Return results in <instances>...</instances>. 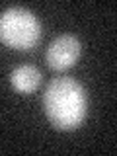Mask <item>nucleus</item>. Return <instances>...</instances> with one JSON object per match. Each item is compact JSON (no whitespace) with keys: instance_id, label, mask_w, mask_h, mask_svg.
<instances>
[{"instance_id":"7ed1b4c3","label":"nucleus","mask_w":117,"mask_h":156,"mask_svg":"<svg viewBox=\"0 0 117 156\" xmlns=\"http://www.w3.org/2000/svg\"><path fill=\"white\" fill-rule=\"evenodd\" d=\"M80 55V41L74 35H58L47 47L45 61L53 70H62L76 62Z\"/></svg>"},{"instance_id":"f03ea898","label":"nucleus","mask_w":117,"mask_h":156,"mask_svg":"<svg viewBox=\"0 0 117 156\" xmlns=\"http://www.w3.org/2000/svg\"><path fill=\"white\" fill-rule=\"evenodd\" d=\"M0 39L18 51L33 49L41 39V23L26 8H8L0 14Z\"/></svg>"},{"instance_id":"20e7f679","label":"nucleus","mask_w":117,"mask_h":156,"mask_svg":"<svg viewBox=\"0 0 117 156\" xmlns=\"http://www.w3.org/2000/svg\"><path fill=\"white\" fill-rule=\"evenodd\" d=\"M10 82H12V86L16 88L18 92L29 94V92H35L39 88V84H41V72H39L35 66L23 65V66H18L16 70L10 74Z\"/></svg>"},{"instance_id":"f257e3e1","label":"nucleus","mask_w":117,"mask_h":156,"mask_svg":"<svg viewBox=\"0 0 117 156\" xmlns=\"http://www.w3.org/2000/svg\"><path fill=\"white\" fill-rule=\"evenodd\" d=\"M43 107L53 127L61 131H72L86 117V92L74 78H53L43 94Z\"/></svg>"}]
</instances>
